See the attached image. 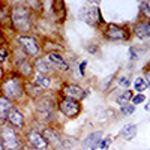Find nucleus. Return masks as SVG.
<instances>
[{
  "mask_svg": "<svg viewBox=\"0 0 150 150\" xmlns=\"http://www.w3.org/2000/svg\"><path fill=\"white\" fill-rule=\"evenodd\" d=\"M24 83L23 78L20 75H12V77L6 78L2 86H0V90H2V96L8 98L9 101H17L24 95Z\"/></svg>",
  "mask_w": 150,
  "mask_h": 150,
  "instance_id": "obj_2",
  "label": "nucleus"
},
{
  "mask_svg": "<svg viewBox=\"0 0 150 150\" xmlns=\"http://www.w3.org/2000/svg\"><path fill=\"white\" fill-rule=\"evenodd\" d=\"M45 141L48 143V146H53V147H62V140H63V137L60 135V132L54 128H45L42 132Z\"/></svg>",
  "mask_w": 150,
  "mask_h": 150,
  "instance_id": "obj_12",
  "label": "nucleus"
},
{
  "mask_svg": "<svg viewBox=\"0 0 150 150\" xmlns=\"http://www.w3.org/2000/svg\"><path fill=\"white\" fill-rule=\"evenodd\" d=\"M57 107L60 110V112L63 116H66L68 119H74L80 114L81 111V105L78 101L75 99H71V98H66V96H62L57 102Z\"/></svg>",
  "mask_w": 150,
  "mask_h": 150,
  "instance_id": "obj_5",
  "label": "nucleus"
},
{
  "mask_svg": "<svg viewBox=\"0 0 150 150\" xmlns=\"http://www.w3.org/2000/svg\"><path fill=\"white\" fill-rule=\"evenodd\" d=\"M87 51H89V53H96L98 47H87Z\"/></svg>",
  "mask_w": 150,
  "mask_h": 150,
  "instance_id": "obj_33",
  "label": "nucleus"
},
{
  "mask_svg": "<svg viewBox=\"0 0 150 150\" xmlns=\"http://www.w3.org/2000/svg\"><path fill=\"white\" fill-rule=\"evenodd\" d=\"M14 108V104H12V101H9L8 98L2 96L0 95V123H3L9 114V111Z\"/></svg>",
  "mask_w": 150,
  "mask_h": 150,
  "instance_id": "obj_19",
  "label": "nucleus"
},
{
  "mask_svg": "<svg viewBox=\"0 0 150 150\" xmlns=\"http://www.w3.org/2000/svg\"><path fill=\"white\" fill-rule=\"evenodd\" d=\"M144 110H147V111H149V110H150V101H149V102H147V105H146V107H144Z\"/></svg>",
  "mask_w": 150,
  "mask_h": 150,
  "instance_id": "obj_34",
  "label": "nucleus"
},
{
  "mask_svg": "<svg viewBox=\"0 0 150 150\" xmlns=\"http://www.w3.org/2000/svg\"><path fill=\"white\" fill-rule=\"evenodd\" d=\"M129 56H131V60H137L138 59V56H137V50L135 48H129Z\"/></svg>",
  "mask_w": 150,
  "mask_h": 150,
  "instance_id": "obj_30",
  "label": "nucleus"
},
{
  "mask_svg": "<svg viewBox=\"0 0 150 150\" xmlns=\"http://www.w3.org/2000/svg\"><path fill=\"white\" fill-rule=\"evenodd\" d=\"M134 111H135V107L132 104H125V105L120 107V112L123 116H129V114H132Z\"/></svg>",
  "mask_w": 150,
  "mask_h": 150,
  "instance_id": "obj_24",
  "label": "nucleus"
},
{
  "mask_svg": "<svg viewBox=\"0 0 150 150\" xmlns=\"http://www.w3.org/2000/svg\"><path fill=\"white\" fill-rule=\"evenodd\" d=\"M132 96H134V93L131 92V90H125L119 98H117V102L120 104V105H125L126 102H129L131 99H132Z\"/></svg>",
  "mask_w": 150,
  "mask_h": 150,
  "instance_id": "obj_22",
  "label": "nucleus"
},
{
  "mask_svg": "<svg viewBox=\"0 0 150 150\" xmlns=\"http://www.w3.org/2000/svg\"><path fill=\"white\" fill-rule=\"evenodd\" d=\"M86 66H87V60H84V62H81V63H80V74H81V75H84Z\"/></svg>",
  "mask_w": 150,
  "mask_h": 150,
  "instance_id": "obj_31",
  "label": "nucleus"
},
{
  "mask_svg": "<svg viewBox=\"0 0 150 150\" xmlns=\"http://www.w3.org/2000/svg\"><path fill=\"white\" fill-rule=\"evenodd\" d=\"M134 87H135V90L138 92V93H143L146 89H147V84H146V81H144V78H137L135 80V83H134Z\"/></svg>",
  "mask_w": 150,
  "mask_h": 150,
  "instance_id": "obj_23",
  "label": "nucleus"
},
{
  "mask_svg": "<svg viewBox=\"0 0 150 150\" xmlns=\"http://www.w3.org/2000/svg\"><path fill=\"white\" fill-rule=\"evenodd\" d=\"M47 57H48L50 62H51V63H53L56 68H59L60 71H68V69H69V65L66 63L65 57L62 56L60 53H48Z\"/></svg>",
  "mask_w": 150,
  "mask_h": 150,
  "instance_id": "obj_18",
  "label": "nucleus"
},
{
  "mask_svg": "<svg viewBox=\"0 0 150 150\" xmlns=\"http://www.w3.org/2000/svg\"><path fill=\"white\" fill-rule=\"evenodd\" d=\"M18 45L21 47V50L24 51L27 57H33V59H38L41 53V47H39V42L35 36H29V35H20L18 36Z\"/></svg>",
  "mask_w": 150,
  "mask_h": 150,
  "instance_id": "obj_4",
  "label": "nucleus"
},
{
  "mask_svg": "<svg viewBox=\"0 0 150 150\" xmlns=\"http://www.w3.org/2000/svg\"><path fill=\"white\" fill-rule=\"evenodd\" d=\"M17 69H18V75L21 78H24V80H29L35 74V68H33V65L30 63L29 60H24V62H21L20 65H17Z\"/></svg>",
  "mask_w": 150,
  "mask_h": 150,
  "instance_id": "obj_17",
  "label": "nucleus"
},
{
  "mask_svg": "<svg viewBox=\"0 0 150 150\" xmlns=\"http://www.w3.org/2000/svg\"><path fill=\"white\" fill-rule=\"evenodd\" d=\"M119 86H122V87H129V86H131V81H129L126 77H122V78H119Z\"/></svg>",
  "mask_w": 150,
  "mask_h": 150,
  "instance_id": "obj_29",
  "label": "nucleus"
},
{
  "mask_svg": "<svg viewBox=\"0 0 150 150\" xmlns=\"http://www.w3.org/2000/svg\"><path fill=\"white\" fill-rule=\"evenodd\" d=\"M35 111L38 117H39L41 120L44 119H50L53 116V111H54V102L53 99H50L47 96H42L39 99H36L35 102Z\"/></svg>",
  "mask_w": 150,
  "mask_h": 150,
  "instance_id": "obj_6",
  "label": "nucleus"
},
{
  "mask_svg": "<svg viewBox=\"0 0 150 150\" xmlns=\"http://www.w3.org/2000/svg\"><path fill=\"white\" fill-rule=\"evenodd\" d=\"M9 57V51H8V48L6 47H0V63H5V62L8 60Z\"/></svg>",
  "mask_w": 150,
  "mask_h": 150,
  "instance_id": "obj_26",
  "label": "nucleus"
},
{
  "mask_svg": "<svg viewBox=\"0 0 150 150\" xmlns=\"http://www.w3.org/2000/svg\"><path fill=\"white\" fill-rule=\"evenodd\" d=\"M144 81H146V84H147V89H150V74H146Z\"/></svg>",
  "mask_w": 150,
  "mask_h": 150,
  "instance_id": "obj_32",
  "label": "nucleus"
},
{
  "mask_svg": "<svg viewBox=\"0 0 150 150\" xmlns=\"http://www.w3.org/2000/svg\"><path fill=\"white\" fill-rule=\"evenodd\" d=\"M0 141L3 143L5 150H18L21 146L18 132L9 125H5L0 128Z\"/></svg>",
  "mask_w": 150,
  "mask_h": 150,
  "instance_id": "obj_3",
  "label": "nucleus"
},
{
  "mask_svg": "<svg viewBox=\"0 0 150 150\" xmlns=\"http://www.w3.org/2000/svg\"><path fill=\"white\" fill-rule=\"evenodd\" d=\"M35 83L45 90V89H48V87L51 86V77H50V75L36 74V77H35Z\"/></svg>",
  "mask_w": 150,
  "mask_h": 150,
  "instance_id": "obj_21",
  "label": "nucleus"
},
{
  "mask_svg": "<svg viewBox=\"0 0 150 150\" xmlns=\"http://www.w3.org/2000/svg\"><path fill=\"white\" fill-rule=\"evenodd\" d=\"M6 122L9 126H12L15 131H21L24 129V125H26V120H24V116L21 114V112L14 107L11 111H9V114L6 117Z\"/></svg>",
  "mask_w": 150,
  "mask_h": 150,
  "instance_id": "obj_9",
  "label": "nucleus"
},
{
  "mask_svg": "<svg viewBox=\"0 0 150 150\" xmlns=\"http://www.w3.org/2000/svg\"><path fill=\"white\" fill-rule=\"evenodd\" d=\"M24 93L29 95L30 98L39 99V98L44 96V89L38 86L35 81H26V83H24Z\"/></svg>",
  "mask_w": 150,
  "mask_h": 150,
  "instance_id": "obj_14",
  "label": "nucleus"
},
{
  "mask_svg": "<svg viewBox=\"0 0 150 150\" xmlns=\"http://www.w3.org/2000/svg\"><path fill=\"white\" fill-rule=\"evenodd\" d=\"M62 96H66V98L75 99V101H80V99H83L86 95H84V90L81 89L80 86H77V84H66L63 89H62Z\"/></svg>",
  "mask_w": 150,
  "mask_h": 150,
  "instance_id": "obj_13",
  "label": "nucleus"
},
{
  "mask_svg": "<svg viewBox=\"0 0 150 150\" xmlns=\"http://www.w3.org/2000/svg\"><path fill=\"white\" fill-rule=\"evenodd\" d=\"M101 140H102V131H96V132H92L89 137H86V140L83 141V146L90 150H96L99 147Z\"/></svg>",
  "mask_w": 150,
  "mask_h": 150,
  "instance_id": "obj_15",
  "label": "nucleus"
},
{
  "mask_svg": "<svg viewBox=\"0 0 150 150\" xmlns=\"http://www.w3.org/2000/svg\"><path fill=\"white\" fill-rule=\"evenodd\" d=\"M134 33L137 38H140V39H147L150 38V23L149 21H140L135 24L134 27Z\"/></svg>",
  "mask_w": 150,
  "mask_h": 150,
  "instance_id": "obj_16",
  "label": "nucleus"
},
{
  "mask_svg": "<svg viewBox=\"0 0 150 150\" xmlns=\"http://www.w3.org/2000/svg\"><path fill=\"white\" fill-rule=\"evenodd\" d=\"M2 39H3V36H2V30H0V47H2Z\"/></svg>",
  "mask_w": 150,
  "mask_h": 150,
  "instance_id": "obj_35",
  "label": "nucleus"
},
{
  "mask_svg": "<svg viewBox=\"0 0 150 150\" xmlns=\"http://www.w3.org/2000/svg\"><path fill=\"white\" fill-rule=\"evenodd\" d=\"M78 17L80 20H83L84 23H87L89 26H96L98 23H101V14H99V9L95 6H84L80 9L78 12Z\"/></svg>",
  "mask_w": 150,
  "mask_h": 150,
  "instance_id": "obj_7",
  "label": "nucleus"
},
{
  "mask_svg": "<svg viewBox=\"0 0 150 150\" xmlns=\"http://www.w3.org/2000/svg\"><path fill=\"white\" fill-rule=\"evenodd\" d=\"M132 105L135 107V105H140L141 102H144L146 101V96H144V93H138V95H135V96H132Z\"/></svg>",
  "mask_w": 150,
  "mask_h": 150,
  "instance_id": "obj_25",
  "label": "nucleus"
},
{
  "mask_svg": "<svg viewBox=\"0 0 150 150\" xmlns=\"http://www.w3.org/2000/svg\"><path fill=\"white\" fill-rule=\"evenodd\" d=\"M35 71L38 74H42V75H51L56 69V66L50 62V59L45 56V57H38L35 60Z\"/></svg>",
  "mask_w": 150,
  "mask_h": 150,
  "instance_id": "obj_11",
  "label": "nucleus"
},
{
  "mask_svg": "<svg viewBox=\"0 0 150 150\" xmlns=\"http://www.w3.org/2000/svg\"><path fill=\"white\" fill-rule=\"evenodd\" d=\"M26 140H27V144L36 150H45L48 147V143L45 141L44 138V135L39 132V131H36L35 128L29 129L27 134H26Z\"/></svg>",
  "mask_w": 150,
  "mask_h": 150,
  "instance_id": "obj_8",
  "label": "nucleus"
},
{
  "mask_svg": "<svg viewBox=\"0 0 150 150\" xmlns=\"http://www.w3.org/2000/svg\"><path fill=\"white\" fill-rule=\"evenodd\" d=\"M105 36L110 41H125L128 39V33L123 27L116 26V24H108L105 29Z\"/></svg>",
  "mask_w": 150,
  "mask_h": 150,
  "instance_id": "obj_10",
  "label": "nucleus"
},
{
  "mask_svg": "<svg viewBox=\"0 0 150 150\" xmlns=\"http://www.w3.org/2000/svg\"><path fill=\"white\" fill-rule=\"evenodd\" d=\"M9 17H11V24L12 29L17 30L18 33H29L32 29V14L30 9L26 5H18V6H12L9 11Z\"/></svg>",
  "mask_w": 150,
  "mask_h": 150,
  "instance_id": "obj_1",
  "label": "nucleus"
},
{
  "mask_svg": "<svg viewBox=\"0 0 150 150\" xmlns=\"http://www.w3.org/2000/svg\"><path fill=\"white\" fill-rule=\"evenodd\" d=\"M141 12L144 14L146 18L150 20V2H143L141 3Z\"/></svg>",
  "mask_w": 150,
  "mask_h": 150,
  "instance_id": "obj_27",
  "label": "nucleus"
},
{
  "mask_svg": "<svg viewBox=\"0 0 150 150\" xmlns=\"http://www.w3.org/2000/svg\"><path fill=\"white\" fill-rule=\"evenodd\" d=\"M120 135H122L126 141H131L134 137L137 135V125H126V126L122 129Z\"/></svg>",
  "mask_w": 150,
  "mask_h": 150,
  "instance_id": "obj_20",
  "label": "nucleus"
},
{
  "mask_svg": "<svg viewBox=\"0 0 150 150\" xmlns=\"http://www.w3.org/2000/svg\"><path fill=\"white\" fill-rule=\"evenodd\" d=\"M0 150H5V146H3V143L0 141Z\"/></svg>",
  "mask_w": 150,
  "mask_h": 150,
  "instance_id": "obj_36",
  "label": "nucleus"
},
{
  "mask_svg": "<svg viewBox=\"0 0 150 150\" xmlns=\"http://www.w3.org/2000/svg\"><path fill=\"white\" fill-rule=\"evenodd\" d=\"M111 143H112V138H111V137H108V138H105V140H101V143H99V149L107 150V149L111 146Z\"/></svg>",
  "mask_w": 150,
  "mask_h": 150,
  "instance_id": "obj_28",
  "label": "nucleus"
}]
</instances>
